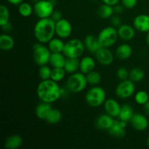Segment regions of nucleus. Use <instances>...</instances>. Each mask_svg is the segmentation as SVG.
Listing matches in <instances>:
<instances>
[{
	"label": "nucleus",
	"mask_w": 149,
	"mask_h": 149,
	"mask_svg": "<svg viewBox=\"0 0 149 149\" xmlns=\"http://www.w3.org/2000/svg\"><path fill=\"white\" fill-rule=\"evenodd\" d=\"M36 95L41 101L52 103L61 98V87L51 79L42 80L36 88Z\"/></svg>",
	"instance_id": "obj_1"
},
{
	"label": "nucleus",
	"mask_w": 149,
	"mask_h": 149,
	"mask_svg": "<svg viewBox=\"0 0 149 149\" xmlns=\"http://www.w3.org/2000/svg\"><path fill=\"white\" fill-rule=\"evenodd\" d=\"M33 34L38 42L48 43L55 35V22L50 17L39 19L34 26Z\"/></svg>",
	"instance_id": "obj_2"
},
{
	"label": "nucleus",
	"mask_w": 149,
	"mask_h": 149,
	"mask_svg": "<svg viewBox=\"0 0 149 149\" xmlns=\"http://www.w3.org/2000/svg\"><path fill=\"white\" fill-rule=\"evenodd\" d=\"M106 100V93L104 89L99 86H93L87 92L85 101L89 106L97 108L103 105Z\"/></svg>",
	"instance_id": "obj_3"
},
{
	"label": "nucleus",
	"mask_w": 149,
	"mask_h": 149,
	"mask_svg": "<svg viewBox=\"0 0 149 149\" xmlns=\"http://www.w3.org/2000/svg\"><path fill=\"white\" fill-rule=\"evenodd\" d=\"M86 75L83 73L71 74L65 81V87L71 93H79L86 88L87 85Z\"/></svg>",
	"instance_id": "obj_4"
},
{
	"label": "nucleus",
	"mask_w": 149,
	"mask_h": 149,
	"mask_svg": "<svg viewBox=\"0 0 149 149\" xmlns=\"http://www.w3.org/2000/svg\"><path fill=\"white\" fill-rule=\"evenodd\" d=\"M85 49L84 42L79 39H71L65 43L63 53L68 58H79Z\"/></svg>",
	"instance_id": "obj_5"
},
{
	"label": "nucleus",
	"mask_w": 149,
	"mask_h": 149,
	"mask_svg": "<svg viewBox=\"0 0 149 149\" xmlns=\"http://www.w3.org/2000/svg\"><path fill=\"white\" fill-rule=\"evenodd\" d=\"M119 36L116 28L107 26L102 29L97 36L99 42L102 47L110 48L116 44Z\"/></svg>",
	"instance_id": "obj_6"
},
{
	"label": "nucleus",
	"mask_w": 149,
	"mask_h": 149,
	"mask_svg": "<svg viewBox=\"0 0 149 149\" xmlns=\"http://www.w3.org/2000/svg\"><path fill=\"white\" fill-rule=\"evenodd\" d=\"M51 54L52 52L48 47L44 45V44L37 42L33 45V61L39 66L47 65V63H49Z\"/></svg>",
	"instance_id": "obj_7"
},
{
	"label": "nucleus",
	"mask_w": 149,
	"mask_h": 149,
	"mask_svg": "<svg viewBox=\"0 0 149 149\" xmlns=\"http://www.w3.org/2000/svg\"><path fill=\"white\" fill-rule=\"evenodd\" d=\"M54 6L50 0H39L33 4V13L39 19L50 17L55 10Z\"/></svg>",
	"instance_id": "obj_8"
},
{
	"label": "nucleus",
	"mask_w": 149,
	"mask_h": 149,
	"mask_svg": "<svg viewBox=\"0 0 149 149\" xmlns=\"http://www.w3.org/2000/svg\"><path fill=\"white\" fill-rule=\"evenodd\" d=\"M135 82L130 79L121 81L115 89V94L119 98L127 99L132 97L135 92Z\"/></svg>",
	"instance_id": "obj_9"
},
{
	"label": "nucleus",
	"mask_w": 149,
	"mask_h": 149,
	"mask_svg": "<svg viewBox=\"0 0 149 149\" xmlns=\"http://www.w3.org/2000/svg\"><path fill=\"white\" fill-rule=\"evenodd\" d=\"M72 33V26L67 19L62 18L55 22V35L61 39H67Z\"/></svg>",
	"instance_id": "obj_10"
},
{
	"label": "nucleus",
	"mask_w": 149,
	"mask_h": 149,
	"mask_svg": "<svg viewBox=\"0 0 149 149\" xmlns=\"http://www.w3.org/2000/svg\"><path fill=\"white\" fill-rule=\"evenodd\" d=\"M97 62L102 65H109L113 63L114 56L108 47H100L95 54Z\"/></svg>",
	"instance_id": "obj_11"
},
{
	"label": "nucleus",
	"mask_w": 149,
	"mask_h": 149,
	"mask_svg": "<svg viewBox=\"0 0 149 149\" xmlns=\"http://www.w3.org/2000/svg\"><path fill=\"white\" fill-rule=\"evenodd\" d=\"M127 123L124 121L114 120L111 127L108 130L109 135L115 138H122L126 135Z\"/></svg>",
	"instance_id": "obj_12"
},
{
	"label": "nucleus",
	"mask_w": 149,
	"mask_h": 149,
	"mask_svg": "<svg viewBox=\"0 0 149 149\" xmlns=\"http://www.w3.org/2000/svg\"><path fill=\"white\" fill-rule=\"evenodd\" d=\"M132 127L137 131H144L148 128V120L146 116L143 113H135L130 121Z\"/></svg>",
	"instance_id": "obj_13"
},
{
	"label": "nucleus",
	"mask_w": 149,
	"mask_h": 149,
	"mask_svg": "<svg viewBox=\"0 0 149 149\" xmlns=\"http://www.w3.org/2000/svg\"><path fill=\"white\" fill-rule=\"evenodd\" d=\"M114 122L113 117L108 113H103L97 116L95 122L96 128L100 130H109Z\"/></svg>",
	"instance_id": "obj_14"
},
{
	"label": "nucleus",
	"mask_w": 149,
	"mask_h": 149,
	"mask_svg": "<svg viewBox=\"0 0 149 149\" xmlns=\"http://www.w3.org/2000/svg\"><path fill=\"white\" fill-rule=\"evenodd\" d=\"M133 26L137 31L143 33L149 31V15L141 14L137 15L133 20Z\"/></svg>",
	"instance_id": "obj_15"
},
{
	"label": "nucleus",
	"mask_w": 149,
	"mask_h": 149,
	"mask_svg": "<svg viewBox=\"0 0 149 149\" xmlns=\"http://www.w3.org/2000/svg\"><path fill=\"white\" fill-rule=\"evenodd\" d=\"M103 106H104L105 111L106 113L113 118H118L120 113L121 106H122L119 105L118 101L113 98L107 99L103 103Z\"/></svg>",
	"instance_id": "obj_16"
},
{
	"label": "nucleus",
	"mask_w": 149,
	"mask_h": 149,
	"mask_svg": "<svg viewBox=\"0 0 149 149\" xmlns=\"http://www.w3.org/2000/svg\"><path fill=\"white\" fill-rule=\"evenodd\" d=\"M135 28L130 25L122 24L119 28H117L119 38L126 42L131 41L135 36Z\"/></svg>",
	"instance_id": "obj_17"
},
{
	"label": "nucleus",
	"mask_w": 149,
	"mask_h": 149,
	"mask_svg": "<svg viewBox=\"0 0 149 149\" xmlns=\"http://www.w3.org/2000/svg\"><path fill=\"white\" fill-rule=\"evenodd\" d=\"M84 44L85 46V49L92 54H95L96 52L101 47L97 36L96 37L93 35H87L84 38Z\"/></svg>",
	"instance_id": "obj_18"
},
{
	"label": "nucleus",
	"mask_w": 149,
	"mask_h": 149,
	"mask_svg": "<svg viewBox=\"0 0 149 149\" xmlns=\"http://www.w3.org/2000/svg\"><path fill=\"white\" fill-rule=\"evenodd\" d=\"M95 61L94 58L90 56H85L80 60L79 70L84 74H87L95 70Z\"/></svg>",
	"instance_id": "obj_19"
},
{
	"label": "nucleus",
	"mask_w": 149,
	"mask_h": 149,
	"mask_svg": "<svg viewBox=\"0 0 149 149\" xmlns=\"http://www.w3.org/2000/svg\"><path fill=\"white\" fill-rule=\"evenodd\" d=\"M116 56L120 60L129 59L132 55V48L128 44H122L116 49Z\"/></svg>",
	"instance_id": "obj_20"
},
{
	"label": "nucleus",
	"mask_w": 149,
	"mask_h": 149,
	"mask_svg": "<svg viewBox=\"0 0 149 149\" xmlns=\"http://www.w3.org/2000/svg\"><path fill=\"white\" fill-rule=\"evenodd\" d=\"M52 108L51 103L41 101V103L37 105L36 109H35V114H36V117L42 120H45L48 113Z\"/></svg>",
	"instance_id": "obj_21"
},
{
	"label": "nucleus",
	"mask_w": 149,
	"mask_h": 149,
	"mask_svg": "<svg viewBox=\"0 0 149 149\" xmlns=\"http://www.w3.org/2000/svg\"><path fill=\"white\" fill-rule=\"evenodd\" d=\"M23 144V138L19 135H12L7 137L4 142V147L7 149H17Z\"/></svg>",
	"instance_id": "obj_22"
},
{
	"label": "nucleus",
	"mask_w": 149,
	"mask_h": 149,
	"mask_svg": "<svg viewBox=\"0 0 149 149\" xmlns=\"http://www.w3.org/2000/svg\"><path fill=\"white\" fill-rule=\"evenodd\" d=\"M15 46V40L10 35L2 33L0 36V49L5 52L12 50Z\"/></svg>",
	"instance_id": "obj_23"
},
{
	"label": "nucleus",
	"mask_w": 149,
	"mask_h": 149,
	"mask_svg": "<svg viewBox=\"0 0 149 149\" xmlns=\"http://www.w3.org/2000/svg\"><path fill=\"white\" fill-rule=\"evenodd\" d=\"M67 58L63 52L52 53L49 59V63L52 68H64Z\"/></svg>",
	"instance_id": "obj_24"
},
{
	"label": "nucleus",
	"mask_w": 149,
	"mask_h": 149,
	"mask_svg": "<svg viewBox=\"0 0 149 149\" xmlns=\"http://www.w3.org/2000/svg\"><path fill=\"white\" fill-rule=\"evenodd\" d=\"M134 113L135 112L130 105L124 104L121 106L120 113L118 116V119L125 122H130Z\"/></svg>",
	"instance_id": "obj_25"
},
{
	"label": "nucleus",
	"mask_w": 149,
	"mask_h": 149,
	"mask_svg": "<svg viewBox=\"0 0 149 149\" xmlns=\"http://www.w3.org/2000/svg\"><path fill=\"white\" fill-rule=\"evenodd\" d=\"M61 38H52L47 43V47L52 53L63 52L65 46V42Z\"/></svg>",
	"instance_id": "obj_26"
},
{
	"label": "nucleus",
	"mask_w": 149,
	"mask_h": 149,
	"mask_svg": "<svg viewBox=\"0 0 149 149\" xmlns=\"http://www.w3.org/2000/svg\"><path fill=\"white\" fill-rule=\"evenodd\" d=\"M79 65L80 61L79 60V58H67L65 65H64V69L68 74H74L79 69Z\"/></svg>",
	"instance_id": "obj_27"
},
{
	"label": "nucleus",
	"mask_w": 149,
	"mask_h": 149,
	"mask_svg": "<svg viewBox=\"0 0 149 149\" xmlns=\"http://www.w3.org/2000/svg\"><path fill=\"white\" fill-rule=\"evenodd\" d=\"M97 14L102 19L111 18L114 15L113 7L106 4H101L97 9Z\"/></svg>",
	"instance_id": "obj_28"
},
{
	"label": "nucleus",
	"mask_w": 149,
	"mask_h": 149,
	"mask_svg": "<svg viewBox=\"0 0 149 149\" xmlns=\"http://www.w3.org/2000/svg\"><path fill=\"white\" fill-rule=\"evenodd\" d=\"M61 119H62V113L61 112V111L52 108L48 113L45 121L49 124L55 125V124L59 123Z\"/></svg>",
	"instance_id": "obj_29"
},
{
	"label": "nucleus",
	"mask_w": 149,
	"mask_h": 149,
	"mask_svg": "<svg viewBox=\"0 0 149 149\" xmlns=\"http://www.w3.org/2000/svg\"><path fill=\"white\" fill-rule=\"evenodd\" d=\"M145 77V72L143 70L139 67H135L130 71L129 79L133 82L141 81Z\"/></svg>",
	"instance_id": "obj_30"
},
{
	"label": "nucleus",
	"mask_w": 149,
	"mask_h": 149,
	"mask_svg": "<svg viewBox=\"0 0 149 149\" xmlns=\"http://www.w3.org/2000/svg\"><path fill=\"white\" fill-rule=\"evenodd\" d=\"M33 12V7H32L29 3L23 1L18 5V13L22 17H29L31 15Z\"/></svg>",
	"instance_id": "obj_31"
},
{
	"label": "nucleus",
	"mask_w": 149,
	"mask_h": 149,
	"mask_svg": "<svg viewBox=\"0 0 149 149\" xmlns=\"http://www.w3.org/2000/svg\"><path fill=\"white\" fill-rule=\"evenodd\" d=\"M87 83L92 86H96L101 81V75L97 71H90L88 74H85Z\"/></svg>",
	"instance_id": "obj_32"
},
{
	"label": "nucleus",
	"mask_w": 149,
	"mask_h": 149,
	"mask_svg": "<svg viewBox=\"0 0 149 149\" xmlns=\"http://www.w3.org/2000/svg\"><path fill=\"white\" fill-rule=\"evenodd\" d=\"M65 74L66 71L64 68H52L50 79L56 82H60L65 78Z\"/></svg>",
	"instance_id": "obj_33"
},
{
	"label": "nucleus",
	"mask_w": 149,
	"mask_h": 149,
	"mask_svg": "<svg viewBox=\"0 0 149 149\" xmlns=\"http://www.w3.org/2000/svg\"><path fill=\"white\" fill-rule=\"evenodd\" d=\"M135 100L137 104L143 106L149 100V95L144 90H140L135 94Z\"/></svg>",
	"instance_id": "obj_34"
},
{
	"label": "nucleus",
	"mask_w": 149,
	"mask_h": 149,
	"mask_svg": "<svg viewBox=\"0 0 149 149\" xmlns=\"http://www.w3.org/2000/svg\"><path fill=\"white\" fill-rule=\"evenodd\" d=\"M8 22H10V11L7 6L4 4H1L0 6V26H4Z\"/></svg>",
	"instance_id": "obj_35"
},
{
	"label": "nucleus",
	"mask_w": 149,
	"mask_h": 149,
	"mask_svg": "<svg viewBox=\"0 0 149 149\" xmlns=\"http://www.w3.org/2000/svg\"><path fill=\"white\" fill-rule=\"evenodd\" d=\"M51 74H52V68L48 65H42L39 68V77L42 80L50 79Z\"/></svg>",
	"instance_id": "obj_36"
},
{
	"label": "nucleus",
	"mask_w": 149,
	"mask_h": 149,
	"mask_svg": "<svg viewBox=\"0 0 149 149\" xmlns=\"http://www.w3.org/2000/svg\"><path fill=\"white\" fill-rule=\"evenodd\" d=\"M116 76L121 81L128 79L130 77V71L125 67H119L116 71Z\"/></svg>",
	"instance_id": "obj_37"
},
{
	"label": "nucleus",
	"mask_w": 149,
	"mask_h": 149,
	"mask_svg": "<svg viewBox=\"0 0 149 149\" xmlns=\"http://www.w3.org/2000/svg\"><path fill=\"white\" fill-rule=\"evenodd\" d=\"M111 23L112 26H113L115 28H119L122 24L121 17H119V15L116 14H114L111 17Z\"/></svg>",
	"instance_id": "obj_38"
},
{
	"label": "nucleus",
	"mask_w": 149,
	"mask_h": 149,
	"mask_svg": "<svg viewBox=\"0 0 149 149\" xmlns=\"http://www.w3.org/2000/svg\"><path fill=\"white\" fill-rule=\"evenodd\" d=\"M121 1L125 8L132 9L136 6L138 0H121Z\"/></svg>",
	"instance_id": "obj_39"
},
{
	"label": "nucleus",
	"mask_w": 149,
	"mask_h": 149,
	"mask_svg": "<svg viewBox=\"0 0 149 149\" xmlns=\"http://www.w3.org/2000/svg\"><path fill=\"white\" fill-rule=\"evenodd\" d=\"M50 18H52L55 22L58 21V20H60L61 19L63 18L62 13L60 11H58V10H54L53 13L51 15Z\"/></svg>",
	"instance_id": "obj_40"
},
{
	"label": "nucleus",
	"mask_w": 149,
	"mask_h": 149,
	"mask_svg": "<svg viewBox=\"0 0 149 149\" xmlns=\"http://www.w3.org/2000/svg\"><path fill=\"white\" fill-rule=\"evenodd\" d=\"M124 6L120 5V4H117L116 5L113 6V12H114V14L116 15H121L124 11Z\"/></svg>",
	"instance_id": "obj_41"
},
{
	"label": "nucleus",
	"mask_w": 149,
	"mask_h": 149,
	"mask_svg": "<svg viewBox=\"0 0 149 149\" xmlns=\"http://www.w3.org/2000/svg\"><path fill=\"white\" fill-rule=\"evenodd\" d=\"M1 28L3 30V31L5 32V33H8V32H10L13 29V25L11 24L10 22H8L7 23L4 24V26H1Z\"/></svg>",
	"instance_id": "obj_42"
},
{
	"label": "nucleus",
	"mask_w": 149,
	"mask_h": 149,
	"mask_svg": "<svg viewBox=\"0 0 149 149\" xmlns=\"http://www.w3.org/2000/svg\"><path fill=\"white\" fill-rule=\"evenodd\" d=\"M121 0H102L103 4H109V5L112 6V7H113V6L116 5V4H119V2Z\"/></svg>",
	"instance_id": "obj_43"
},
{
	"label": "nucleus",
	"mask_w": 149,
	"mask_h": 149,
	"mask_svg": "<svg viewBox=\"0 0 149 149\" xmlns=\"http://www.w3.org/2000/svg\"><path fill=\"white\" fill-rule=\"evenodd\" d=\"M7 2L13 4V5H19L21 3H23L24 1V0H7Z\"/></svg>",
	"instance_id": "obj_44"
},
{
	"label": "nucleus",
	"mask_w": 149,
	"mask_h": 149,
	"mask_svg": "<svg viewBox=\"0 0 149 149\" xmlns=\"http://www.w3.org/2000/svg\"><path fill=\"white\" fill-rule=\"evenodd\" d=\"M143 110L146 114L149 116V100L146 104L143 105Z\"/></svg>",
	"instance_id": "obj_45"
},
{
	"label": "nucleus",
	"mask_w": 149,
	"mask_h": 149,
	"mask_svg": "<svg viewBox=\"0 0 149 149\" xmlns=\"http://www.w3.org/2000/svg\"><path fill=\"white\" fill-rule=\"evenodd\" d=\"M146 44L149 46V31L147 32L146 36Z\"/></svg>",
	"instance_id": "obj_46"
},
{
	"label": "nucleus",
	"mask_w": 149,
	"mask_h": 149,
	"mask_svg": "<svg viewBox=\"0 0 149 149\" xmlns=\"http://www.w3.org/2000/svg\"><path fill=\"white\" fill-rule=\"evenodd\" d=\"M146 143H147V146H148V147L149 148V135L148 136V138H147Z\"/></svg>",
	"instance_id": "obj_47"
},
{
	"label": "nucleus",
	"mask_w": 149,
	"mask_h": 149,
	"mask_svg": "<svg viewBox=\"0 0 149 149\" xmlns=\"http://www.w3.org/2000/svg\"><path fill=\"white\" fill-rule=\"evenodd\" d=\"M39 0H31L32 2H33V4H35V3H36L37 1H39Z\"/></svg>",
	"instance_id": "obj_48"
}]
</instances>
